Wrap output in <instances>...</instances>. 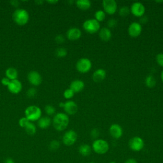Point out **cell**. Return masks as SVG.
<instances>
[{
    "instance_id": "1",
    "label": "cell",
    "mask_w": 163,
    "mask_h": 163,
    "mask_svg": "<svg viewBox=\"0 0 163 163\" xmlns=\"http://www.w3.org/2000/svg\"><path fill=\"white\" fill-rule=\"evenodd\" d=\"M69 121V117L66 113H57L53 119V125L57 131H61L68 127Z\"/></svg>"
},
{
    "instance_id": "2",
    "label": "cell",
    "mask_w": 163,
    "mask_h": 163,
    "mask_svg": "<svg viewBox=\"0 0 163 163\" xmlns=\"http://www.w3.org/2000/svg\"><path fill=\"white\" fill-rule=\"evenodd\" d=\"M13 19L17 24L19 26H24L28 22L30 15L26 10L19 8L14 12Z\"/></svg>"
},
{
    "instance_id": "3",
    "label": "cell",
    "mask_w": 163,
    "mask_h": 163,
    "mask_svg": "<svg viewBox=\"0 0 163 163\" xmlns=\"http://www.w3.org/2000/svg\"><path fill=\"white\" fill-rule=\"evenodd\" d=\"M25 115L26 117L30 122L38 121L41 118V110L37 106L31 105L26 109Z\"/></svg>"
},
{
    "instance_id": "4",
    "label": "cell",
    "mask_w": 163,
    "mask_h": 163,
    "mask_svg": "<svg viewBox=\"0 0 163 163\" xmlns=\"http://www.w3.org/2000/svg\"><path fill=\"white\" fill-rule=\"evenodd\" d=\"M92 149L98 154H105L109 150L108 143L102 139H98L92 144Z\"/></svg>"
},
{
    "instance_id": "5",
    "label": "cell",
    "mask_w": 163,
    "mask_h": 163,
    "mask_svg": "<svg viewBox=\"0 0 163 163\" xmlns=\"http://www.w3.org/2000/svg\"><path fill=\"white\" fill-rule=\"evenodd\" d=\"M84 29L90 34L98 32L100 28V22L95 19L86 20L83 24Z\"/></svg>"
},
{
    "instance_id": "6",
    "label": "cell",
    "mask_w": 163,
    "mask_h": 163,
    "mask_svg": "<svg viewBox=\"0 0 163 163\" xmlns=\"http://www.w3.org/2000/svg\"><path fill=\"white\" fill-rule=\"evenodd\" d=\"M144 145L145 143L144 139L139 136L132 138L129 142V148L134 152H139L142 150L144 149Z\"/></svg>"
},
{
    "instance_id": "7",
    "label": "cell",
    "mask_w": 163,
    "mask_h": 163,
    "mask_svg": "<svg viewBox=\"0 0 163 163\" xmlns=\"http://www.w3.org/2000/svg\"><path fill=\"white\" fill-rule=\"evenodd\" d=\"M76 68L79 72L86 73L91 69L92 62L87 58H81L77 61Z\"/></svg>"
},
{
    "instance_id": "8",
    "label": "cell",
    "mask_w": 163,
    "mask_h": 163,
    "mask_svg": "<svg viewBox=\"0 0 163 163\" xmlns=\"http://www.w3.org/2000/svg\"><path fill=\"white\" fill-rule=\"evenodd\" d=\"M77 139V134L73 130H69L66 131L62 137V142L66 146L73 145L76 142Z\"/></svg>"
},
{
    "instance_id": "9",
    "label": "cell",
    "mask_w": 163,
    "mask_h": 163,
    "mask_svg": "<svg viewBox=\"0 0 163 163\" xmlns=\"http://www.w3.org/2000/svg\"><path fill=\"white\" fill-rule=\"evenodd\" d=\"M102 4L105 11L108 14H113L117 10V3L115 0H103Z\"/></svg>"
},
{
    "instance_id": "10",
    "label": "cell",
    "mask_w": 163,
    "mask_h": 163,
    "mask_svg": "<svg viewBox=\"0 0 163 163\" xmlns=\"http://www.w3.org/2000/svg\"><path fill=\"white\" fill-rule=\"evenodd\" d=\"M142 31V27L138 22H134L129 25L128 28V33L129 36L133 38H136L140 35Z\"/></svg>"
},
{
    "instance_id": "11",
    "label": "cell",
    "mask_w": 163,
    "mask_h": 163,
    "mask_svg": "<svg viewBox=\"0 0 163 163\" xmlns=\"http://www.w3.org/2000/svg\"><path fill=\"white\" fill-rule=\"evenodd\" d=\"M131 13L136 17H142L145 12V6L140 2H134L131 7Z\"/></svg>"
},
{
    "instance_id": "12",
    "label": "cell",
    "mask_w": 163,
    "mask_h": 163,
    "mask_svg": "<svg viewBox=\"0 0 163 163\" xmlns=\"http://www.w3.org/2000/svg\"><path fill=\"white\" fill-rule=\"evenodd\" d=\"M28 79L31 84L35 86H38L41 84L42 78L41 75L36 71H31L28 75Z\"/></svg>"
},
{
    "instance_id": "13",
    "label": "cell",
    "mask_w": 163,
    "mask_h": 163,
    "mask_svg": "<svg viewBox=\"0 0 163 163\" xmlns=\"http://www.w3.org/2000/svg\"><path fill=\"white\" fill-rule=\"evenodd\" d=\"M109 131L110 135L115 139L120 138L123 134V130L122 127L117 124H112L110 127Z\"/></svg>"
},
{
    "instance_id": "14",
    "label": "cell",
    "mask_w": 163,
    "mask_h": 163,
    "mask_svg": "<svg viewBox=\"0 0 163 163\" xmlns=\"http://www.w3.org/2000/svg\"><path fill=\"white\" fill-rule=\"evenodd\" d=\"M8 90L13 94H19V93L22 90V85L21 82L16 79V80H10V84L7 86Z\"/></svg>"
},
{
    "instance_id": "15",
    "label": "cell",
    "mask_w": 163,
    "mask_h": 163,
    "mask_svg": "<svg viewBox=\"0 0 163 163\" xmlns=\"http://www.w3.org/2000/svg\"><path fill=\"white\" fill-rule=\"evenodd\" d=\"M63 108L66 113L69 115H74L78 111V106L77 103L73 101H68L65 102Z\"/></svg>"
},
{
    "instance_id": "16",
    "label": "cell",
    "mask_w": 163,
    "mask_h": 163,
    "mask_svg": "<svg viewBox=\"0 0 163 163\" xmlns=\"http://www.w3.org/2000/svg\"><path fill=\"white\" fill-rule=\"evenodd\" d=\"M67 38L69 40H77L79 39L82 36L81 31L77 28H72L69 29L66 33Z\"/></svg>"
},
{
    "instance_id": "17",
    "label": "cell",
    "mask_w": 163,
    "mask_h": 163,
    "mask_svg": "<svg viewBox=\"0 0 163 163\" xmlns=\"http://www.w3.org/2000/svg\"><path fill=\"white\" fill-rule=\"evenodd\" d=\"M106 73L103 69H98L92 75V80L95 82H101L106 77Z\"/></svg>"
},
{
    "instance_id": "18",
    "label": "cell",
    "mask_w": 163,
    "mask_h": 163,
    "mask_svg": "<svg viewBox=\"0 0 163 163\" xmlns=\"http://www.w3.org/2000/svg\"><path fill=\"white\" fill-rule=\"evenodd\" d=\"M84 86L85 84L82 80H75L71 83L69 89H71L75 93H78L84 89Z\"/></svg>"
},
{
    "instance_id": "19",
    "label": "cell",
    "mask_w": 163,
    "mask_h": 163,
    "mask_svg": "<svg viewBox=\"0 0 163 163\" xmlns=\"http://www.w3.org/2000/svg\"><path fill=\"white\" fill-rule=\"evenodd\" d=\"M100 38L101 40L104 41H109L111 38V33L110 30L107 28H103L99 33Z\"/></svg>"
},
{
    "instance_id": "20",
    "label": "cell",
    "mask_w": 163,
    "mask_h": 163,
    "mask_svg": "<svg viewBox=\"0 0 163 163\" xmlns=\"http://www.w3.org/2000/svg\"><path fill=\"white\" fill-rule=\"evenodd\" d=\"M51 124V119L48 117H41L38 122V126L41 129L48 128Z\"/></svg>"
},
{
    "instance_id": "21",
    "label": "cell",
    "mask_w": 163,
    "mask_h": 163,
    "mask_svg": "<svg viewBox=\"0 0 163 163\" xmlns=\"http://www.w3.org/2000/svg\"><path fill=\"white\" fill-rule=\"evenodd\" d=\"M5 75L7 78L10 80H16L18 77V72L14 68H9L6 70Z\"/></svg>"
},
{
    "instance_id": "22",
    "label": "cell",
    "mask_w": 163,
    "mask_h": 163,
    "mask_svg": "<svg viewBox=\"0 0 163 163\" xmlns=\"http://www.w3.org/2000/svg\"><path fill=\"white\" fill-rule=\"evenodd\" d=\"M79 152L82 156L87 157L91 153V147L87 144H82L79 147Z\"/></svg>"
},
{
    "instance_id": "23",
    "label": "cell",
    "mask_w": 163,
    "mask_h": 163,
    "mask_svg": "<svg viewBox=\"0 0 163 163\" xmlns=\"http://www.w3.org/2000/svg\"><path fill=\"white\" fill-rule=\"evenodd\" d=\"M76 4L80 9L83 10H87L91 7V2L89 0H77Z\"/></svg>"
},
{
    "instance_id": "24",
    "label": "cell",
    "mask_w": 163,
    "mask_h": 163,
    "mask_svg": "<svg viewBox=\"0 0 163 163\" xmlns=\"http://www.w3.org/2000/svg\"><path fill=\"white\" fill-rule=\"evenodd\" d=\"M26 133L30 135H34L36 132V128L34 124L30 122L24 128Z\"/></svg>"
},
{
    "instance_id": "25",
    "label": "cell",
    "mask_w": 163,
    "mask_h": 163,
    "mask_svg": "<svg viewBox=\"0 0 163 163\" xmlns=\"http://www.w3.org/2000/svg\"><path fill=\"white\" fill-rule=\"evenodd\" d=\"M145 84L149 88L154 87L156 84V80L152 75H149L145 79Z\"/></svg>"
},
{
    "instance_id": "26",
    "label": "cell",
    "mask_w": 163,
    "mask_h": 163,
    "mask_svg": "<svg viewBox=\"0 0 163 163\" xmlns=\"http://www.w3.org/2000/svg\"><path fill=\"white\" fill-rule=\"evenodd\" d=\"M95 15L96 20L97 21H98L99 22L103 21L105 19V17H106V14H105V12L103 11V10H98L95 13Z\"/></svg>"
},
{
    "instance_id": "27",
    "label": "cell",
    "mask_w": 163,
    "mask_h": 163,
    "mask_svg": "<svg viewBox=\"0 0 163 163\" xmlns=\"http://www.w3.org/2000/svg\"><path fill=\"white\" fill-rule=\"evenodd\" d=\"M67 50L65 48H58L56 51V55L58 57H64L67 55Z\"/></svg>"
},
{
    "instance_id": "28",
    "label": "cell",
    "mask_w": 163,
    "mask_h": 163,
    "mask_svg": "<svg viewBox=\"0 0 163 163\" xmlns=\"http://www.w3.org/2000/svg\"><path fill=\"white\" fill-rule=\"evenodd\" d=\"M60 147V142L57 140H52L49 144V149L52 151H56Z\"/></svg>"
},
{
    "instance_id": "29",
    "label": "cell",
    "mask_w": 163,
    "mask_h": 163,
    "mask_svg": "<svg viewBox=\"0 0 163 163\" xmlns=\"http://www.w3.org/2000/svg\"><path fill=\"white\" fill-rule=\"evenodd\" d=\"M119 15L122 17H126L129 15V14L130 13V9L129 8V7H126V6H124L122 7H121L119 11Z\"/></svg>"
},
{
    "instance_id": "30",
    "label": "cell",
    "mask_w": 163,
    "mask_h": 163,
    "mask_svg": "<svg viewBox=\"0 0 163 163\" xmlns=\"http://www.w3.org/2000/svg\"><path fill=\"white\" fill-rule=\"evenodd\" d=\"M74 95H75V92L71 89H68L65 90L64 92V94H63L64 97L68 100L72 98L73 97Z\"/></svg>"
},
{
    "instance_id": "31",
    "label": "cell",
    "mask_w": 163,
    "mask_h": 163,
    "mask_svg": "<svg viewBox=\"0 0 163 163\" xmlns=\"http://www.w3.org/2000/svg\"><path fill=\"white\" fill-rule=\"evenodd\" d=\"M45 111L47 115H52L56 113V108L52 105H48L45 106Z\"/></svg>"
},
{
    "instance_id": "32",
    "label": "cell",
    "mask_w": 163,
    "mask_h": 163,
    "mask_svg": "<svg viewBox=\"0 0 163 163\" xmlns=\"http://www.w3.org/2000/svg\"><path fill=\"white\" fill-rule=\"evenodd\" d=\"M30 122V121L26 118V117H22L21 118L19 121V126L23 128H25L26 126Z\"/></svg>"
},
{
    "instance_id": "33",
    "label": "cell",
    "mask_w": 163,
    "mask_h": 163,
    "mask_svg": "<svg viewBox=\"0 0 163 163\" xmlns=\"http://www.w3.org/2000/svg\"><path fill=\"white\" fill-rule=\"evenodd\" d=\"M37 94V90L35 88H30L27 92V96L28 98H34Z\"/></svg>"
},
{
    "instance_id": "34",
    "label": "cell",
    "mask_w": 163,
    "mask_h": 163,
    "mask_svg": "<svg viewBox=\"0 0 163 163\" xmlns=\"http://www.w3.org/2000/svg\"><path fill=\"white\" fill-rule=\"evenodd\" d=\"M107 24L110 28H115L117 24V22L115 19H110L108 20Z\"/></svg>"
},
{
    "instance_id": "35",
    "label": "cell",
    "mask_w": 163,
    "mask_h": 163,
    "mask_svg": "<svg viewBox=\"0 0 163 163\" xmlns=\"http://www.w3.org/2000/svg\"><path fill=\"white\" fill-rule=\"evenodd\" d=\"M156 61L159 66L163 67V54L162 53H160L157 55Z\"/></svg>"
},
{
    "instance_id": "36",
    "label": "cell",
    "mask_w": 163,
    "mask_h": 163,
    "mask_svg": "<svg viewBox=\"0 0 163 163\" xmlns=\"http://www.w3.org/2000/svg\"><path fill=\"white\" fill-rule=\"evenodd\" d=\"M100 133V131H99L98 129L95 128V129H93L91 131V132H90V135H91V136H92V138H98V137L99 136Z\"/></svg>"
},
{
    "instance_id": "37",
    "label": "cell",
    "mask_w": 163,
    "mask_h": 163,
    "mask_svg": "<svg viewBox=\"0 0 163 163\" xmlns=\"http://www.w3.org/2000/svg\"><path fill=\"white\" fill-rule=\"evenodd\" d=\"M55 40L57 43H62L64 42L65 41V38L64 37L63 35H58L56 36L55 38Z\"/></svg>"
},
{
    "instance_id": "38",
    "label": "cell",
    "mask_w": 163,
    "mask_h": 163,
    "mask_svg": "<svg viewBox=\"0 0 163 163\" xmlns=\"http://www.w3.org/2000/svg\"><path fill=\"white\" fill-rule=\"evenodd\" d=\"M10 82V80L7 77H4L2 80V84L5 86H8Z\"/></svg>"
},
{
    "instance_id": "39",
    "label": "cell",
    "mask_w": 163,
    "mask_h": 163,
    "mask_svg": "<svg viewBox=\"0 0 163 163\" xmlns=\"http://www.w3.org/2000/svg\"><path fill=\"white\" fill-rule=\"evenodd\" d=\"M147 21H148V18H147V17H146V16H142V17H141L140 22L143 23V24H145V23H146Z\"/></svg>"
},
{
    "instance_id": "40",
    "label": "cell",
    "mask_w": 163,
    "mask_h": 163,
    "mask_svg": "<svg viewBox=\"0 0 163 163\" xmlns=\"http://www.w3.org/2000/svg\"><path fill=\"white\" fill-rule=\"evenodd\" d=\"M125 163H138L137 161L136 160V159H133V158H130V159H128L126 160Z\"/></svg>"
},
{
    "instance_id": "41",
    "label": "cell",
    "mask_w": 163,
    "mask_h": 163,
    "mask_svg": "<svg viewBox=\"0 0 163 163\" xmlns=\"http://www.w3.org/2000/svg\"><path fill=\"white\" fill-rule=\"evenodd\" d=\"M4 163H15V162L14 160V159H12V158H7V159L5 160Z\"/></svg>"
},
{
    "instance_id": "42",
    "label": "cell",
    "mask_w": 163,
    "mask_h": 163,
    "mask_svg": "<svg viewBox=\"0 0 163 163\" xmlns=\"http://www.w3.org/2000/svg\"><path fill=\"white\" fill-rule=\"evenodd\" d=\"M10 3L14 7H17L19 5V2L18 1H15V0H14V1H12L10 2Z\"/></svg>"
},
{
    "instance_id": "43",
    "label": "cell",
    "mask_w": 163,
    "mask_h": 163,
    "mask_svg": "<svg viewBox=\"0 0 163 163\" xmlns=\"http://www.w3.org/2000/svg\"><path fill=\"white\" fill-rule=\"evenodd\" d=\"M48 3H51V4H54V3H56L58 2V1H57V0H49V1H47Z\"/></svg>"
},
{
    "instance_id": "44",
    "label": "cell",
    "mask_w": 163,
    "mask_h": 163,
    "mask_svg": "<svg viewBox=\"0 0 163 163\" xmlns=\"http://www.w3.org/2000/svg\"><path fill=\"white\" fill-rule=\"evenodd\" d=\"M64 103L61 102V103H59V106H60V107H62V108H63V107H64Z\"/></svg>"
},
{
    "instance_id": "45",
    "label": "cell",
    "mask_w": 163,
    "mask_h": 163,
    "mask_svg": "<svg viewBox=\"0 0 163 163\" xmlns=\"http://www.w3.org/2000/svg\"><path fill=\"white\" fill-rule=\"evenodd\" d=\"M160 77H161V80H162V82H163V70L162 71V72H161V74H160Z\"/></svg>"
},
{
    "instance_id": "46",
    "label": "cell",
    "mask_w": 163,
    "mask_h": 163,
    "mask_svg": "<svg viewBox=\"0 0 163 163\" xmlns=\"http://www.w3.org/2000/svg\"><path fill=\"white\" fill-rule=\"evenodd\" d=\"M43 2V1H41V2H40V1H38V2L36 1V3H42Z\"/></svg>"
},
{
    "instance_id": "47",
    "label": "cell",
    "mask_w": 163,
    "mask_h": 163,
    "mask_svg": "<svg viewBox=\"0 0 163 163\" xmlns=\"http://www.w3.org/2000/svg\"><path fill=\"white\" fill-rule=\"evenodd\" d=\"M156 2H158V3H161V2H163V1H156Z\"/></svg>"
},
{
    "instance_id": "48",
    "label": "cell",
    "mask_w": 163,
    "mask_h": 163,
    "mask_svg": "<svg viewBox=\"0 0 163 163\" xmlns=\"http://www.w3.org/2000/svg\"><path fill=\"white\" fill-rule=\"evenodd\" d=\"M110 163H117V162H114V161H111V162H110Z\"/></svg>"
},
{
    "instance_id": "49",
    "label": "cell",
    "mask_w": 163,
    "mask_h": 163,
    "mask_svg": "<svg viewBox=\"0 0 163 163\" xmlns=\"http://www.w3.org/2000/svg\"><path fill=\"white\" fill-rule=\"evenodd\" d=\"M89 163H95V162H89Z\"/></svg>"
}]
</instances>
